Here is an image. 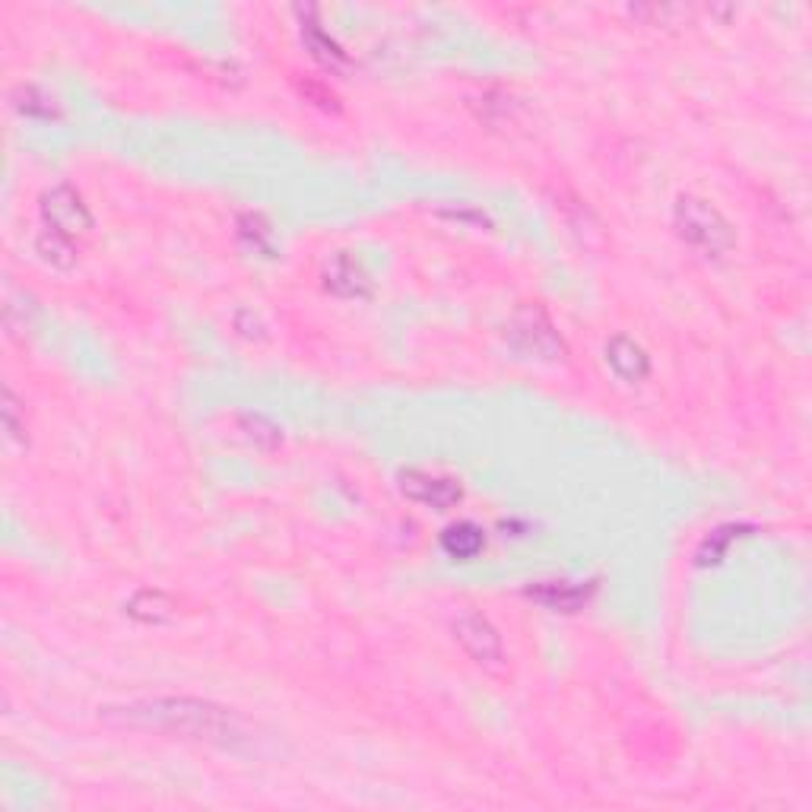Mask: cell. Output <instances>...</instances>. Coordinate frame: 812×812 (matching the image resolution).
Wrapping results in <instances>:
<instances>
[{
    "mask_svg": "<svg viewBox=\"0 0 812 812\" xmlns=\"http://www.w3.org/2000/svg\"><path fill=\"white\" fill-rule=\"evenodd\" d=\"M42 220L44 229H54V232H61L67 239H77L80 232L92 229V217H89L87 203H83V198L73 188H67V184L44 194Z\"/></svg>",
    "mask_w": 812,
    "mask_h": 812,
    "instance_id": "277c9868",
    "label": "cell"
},
{
    "mask_svg": "<svg viewBox=\"0 0 812 812\" xmlns=\"http://www.w3.org/2000/svg\"><path fill=\"white\" fill-rule=\"evenodd\" d=\"M746 528H721V530H714L708 540H704V547L699 549V559L702 562H718L721 555H724V549L733 543V537H740Z\"/></svg>",
    "mask_w": 812,
    "mask_h": 812,
    "instance_id": "2e32d148",
    "label": "cell"
},
{
    "mask_svg": "<svg viewBox=\"0 0 812 812\" xmlns=\"http://www.w3.org/2000/svg\"><path fill=\"white\" fill-rule=\"evenodd\" d=\"M593 591H597L593 581H540L528 588V597L552 613H578L581 607L591 603Z\"/></svg>",
    "mask_w": 812,
    "mask_h": 812,
    "instance_id": "52a82bcc",
    "label": "cell"
},
{
    "mask_svg": "<svg viewBox=\"0 0 812 812\" xmlns=\"http://www.w3.org/2000/svg\"><path fill=\"white\" fill-rule=\"evenodd\" d=\"M239 239L248 242V248H254V251H264V254L273 251V232H270L264 217H258V213H244L239 220Z\"/></svg>",
    "mask_w": 812,
    "mask_h": 812,
    "instance_id": "5bb4252c",
    "label": "cell"
},
{
    "mask_svg": "<svg viewBox=\"0 0 812 812\" xmlns=\"http://www.w3.org/2000/svg\"><path fill=\"white\" fill-rule=\"evenodd\" d=\"M607 362H610V369H613L622 381H644L648 372H651V359H648V352L638 347L632 337H625V333H619L613 337L610 343H607Z\"/></svg>",
    "mask_w": 812,
    "mask_h": 812,
    "instance_id": "9c48e42d",
    "label": "cell"
},
{
    "mask_svg": "<svg viewBox=\"0 0 812 812\" xmlns=\"http://www.w3.org/2000/svg\"><path fill=\"white\" fill-rule=\"evenodd\" d=\"M39 254L54 267H73V261H77L73 239H67V235L54 232V229H44L42 235H39Z\"/></svg>",
    "mask_w": 812,
    "mask_h": 812,
    "instance_id": "4fadbf2b",
    "label": "cell"
},
{
    "mask_svg": "<svg viewBox=\"0 0 812 812\" xmlns=\"http://www.w3.org/2000/svg\"><path fill=\"white\" fill-rule=\"evenodd\" d=\"M302 42L308 44V51H311L318 61H324V64L330 67L347 64V51L333 42L318 22H302Z\"/></svg>",
    "mask_w": 812,
    "mask_h": 812,
    "instance_id": "7c38bea8",
    "label": "cell"
},
{
    "mask_svg": "<svg viewBox=\"0 0 812 812\" xmlns=\"http://www.w3.org/2000/svg\"><path fill=\"white\" fill-rule=\"evenodd\" d=\"M673 220H676V229H680L682 239L692 244V248H699L708 258H721L736 242V235H733L730 222L721 217V210H714L702 198L685 194V198L676 200Z\"/></svg>",
    "mask_w": 812,
    "mask_h": 812,
    "instance_id": "7a4b0ae2",
    "label": "cell"
},
{
    "mask_svg": "<svg viewBox=\"0 0 812 812\" xmlns=\"http://www.w3.org/2000/svg\"><path fill=\"white\" fill-rule=\"evenodd\" d=\"M400 492L410 502L435 508V511H448V508H454L463 499L461 483H454L448 477H432L425 470H407V473H400Z\"/></svg>",
    "mask_w": 812,
    "mask_h": 812,
    "instance_id": "5b68a950",
    "label": "cell"
},
{
    "mask_svg": "<svg viewBox=\"0 0 812 812\" xmlns=\"http://www.w3.org/2000/svg\"><path fill=\"white\" fill-rule=\"evenodd\" d=\"M508 340L511 347L528 355V359H543V362H559L569 355L565 340L559 337L555 324L549 321V314L540 305H521L514 311L511 324H508Z\"/></svg>",
    "mask_w": 812,
    "mask_h": 812,
    "instance_id": "3957f363",
    "label": "cell"
},
{
    "mask_svg": "<svg viewBox=\"0 0 812 812\" xmlns=\"http://www.w3.org/2000/svg\"><path fill=\"white\" fill-rule=\"evenodd\" d=\"M3 429H7L10 439H20L26 432V425L17 417V397H13V391H3Z\"/></svg>",
    "mask_w": 812,
    "mask_h": 812,
    "instance_id": "e0dca14e",
    "label": "cell"
},
{
    "mask_svg": "<svg viewBox=\"0 0 812 812\" xmlns=\"http://www.w3.org/2000/svg\"><path fill=\"white\" fill-rule=\"evenodd\" d=\"M454 635H458V641L463 644V651L477 660V663H485V666L499 663L502 654H505V651H502V635H499L495 625L480 613H463L461 619L454 622Z\"/></svg>",
    "mask_w": 812,
    "mask_h": 812,
    "instance_id": "8992f818",
    "label": "cell"
},
{
    "mask_svg": "<svg viewBox=\"0 0 812 812\" xmlns=\"http://www.w3.org/2000/svg\"><path fill=\"white\" fill-rule=\"evenodd\" d=\"M485 547L483 530L477 528L473 521H458L441 533V549L451 555V559H477Z\"/></svg>",
    "mask_w": 812,
    "mask_h": 812,
    "instance_id": "30bf717a",
    "label": "cell"
},
{
    "mask_svg": "<svg viewBox=\"0 0 812 812\" xmlns=\"http://www.w3.org/2000/svg\"><path fill=\"white\" fill-rule=\"evenodd\" d=\"M131 724H150L166 726V730H178L184 736L194 740H207L217 746H235L244 740L242 718L217 708L210 702H194V699H156V702L131 704L121 714Z\"/></svg>",
    "mask_w": 812,
    "mask_h": 812,
    "instance_id": "6da1fadb",
    "label": "cell"
},
{
    "mask_svg": "<svg viewBox=\"0 0 812 812\" xmlns=\"http://www.w3.org/2000/svg\"><path fill=\"white\" fill-rule=\"evenodd\" d=\"M324 283L330 292L343 295V299H365L372 292V280L365 273V267L352 258L350 251H340L324 270Z\"/></svg>",
    "mask_w": 812,
    "mask_h": 812,
    "instance_id": "ba28073f",
    "label": "cell"
},
{
    "mask_svg": "<svg viewBox=\"0 0 812 812\" xmlns=\"http://www.w3.org/2000/svg\"><path fill=\"white\" fill-rule=\"evenodd\" d=\"M128 613L140 622H166L176 615V600L166 597L162 591H140L128 603Z\"/></svg>",
    "mask_w": 812,
    "mask_h": 812,
    "instance_id": "8fae6325",
    "label": "cell"
},
{
    "mask_svg": "<svg viewBox=\"0 0 812 812\" xmlns=\"http://www.w3.org/2000/svg\"><path fill=\"white\" fill-rule=\"evenodd\" d=\"M13 106L22 111V114H36V118H54V102L42 96L36 87H20L17 96H13Z\"/></svg>",
    "mask_w": 812,
    "mask_h": 812,
    "instance_id": "9a60e30c",
    "label": "cell"
}]
</instances>
